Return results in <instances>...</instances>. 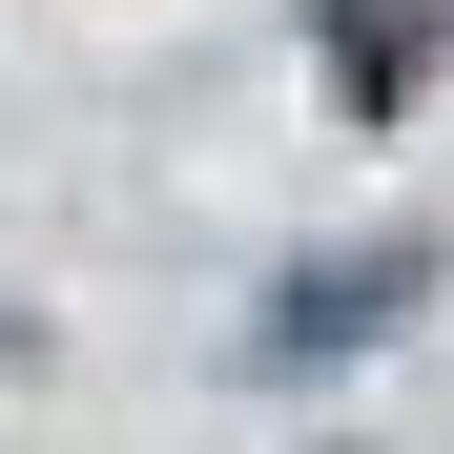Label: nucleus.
Returning <instances> with one entry per match:
<instances>
[{"label": "nucleus", "instance_id": "1", "mask_svg": "<svg viewBox=\"0 0 454 454\" xmlns=\"http://www.w3.org/2000/svg\"><path fill=\"white\" fill-rule=\"evenodd\" d=\"M413 289H434V248H331V269H289L269 310H248V372H331V351H372V331H413Z\"/></svg>", "mask_w": 454, "mask_h": 454}]
</instances>
